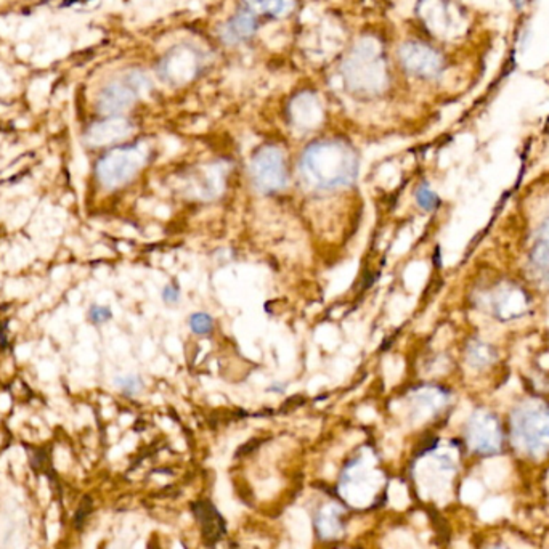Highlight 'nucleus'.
Here are the masks:
<instances>
[{
    "label": "nucleus",
    "instance_id": "nucleus-6",
    "mask_svg": "<svg viewBox=\"0 0 549 549\" xmlns=\"http://www.w3.org/2000/svg\"><path fill=\"white\" fill-rule=\"evenodd\" d=\"M148 89L150 83L147 76L139 71H132L123 79L113 81L101 89L97 100V108L105 116H119L132 107L140 93Z\"/></svg>",
    "mask_w": 549,
    "mask_h": 549
},
{
    "label": "nucleus",
    "instance_id": "nucleus-18",
    "mask_svg": "<svg viewBox=\"0 0 549 549\" xmlns=\"http://www.w3.org/2000/svg\"><path fill=\"white\" fill-rule=\"evenodd\" d=\"M115 384H116L119 391L123 392L124 395H129V397L139 395L143 389L142 378L137 375L117 376Z\"/></svg>",
    "mask_w": 549,
    "mask_h": 549
},
{
    "label": "nucleus",
    "instance_id": "nucleus-1",
    "mask_svg": "<svg viewBox=\"0 0 549 549\" xmlns=\"http://www.w3.org/2000/svg\"><path fill=\"white\" fill-rule=\"evenodd\" d=\"M302 182L315 192H336L357 180L358 155L342 140L310 143L299 161Z\"/></svg>",
    "mask_w": 549,
    "mask_h": 549
},
{
    "label": "nucleus",
    "instance_id": "nucleus-10",
    "mask_svg": "<svg viewBox=\"0 0 549 549\" xmlns=\"http://www.w3.org/2000/svg\"><path fill=\"white\" fill-rule=\"evenodd\" d=\"M132 132V124L121 116H111L100 123L91 125L85 140L92 147H107L119 142Z\"/></svg>",
    "mask_w": 549,
    "mask_h": 549
},
{
    "label": "nucleus",
    "instance_id": "nucleus-20",
    "mask_svg": "<svg viewBox=\"0 0 549 549\" xmlns=\"http://www.w3.org/2000/svg\"><path fill=\"white\" fill-rule=\"evenodd\" d=\"M89 318L93 325H103L113 318V312L107 306H92L89 310Z\"/></svg>",
    "mask_w": 549,
    "mask_h": 549
},
{
    "label": "nucleus",
    "instance_id": "nucleus-21",
    "mask_svg": "<svg viewBox=\"0 0 549 549\" xmlns=\"http://www.w3.org/2000/svg\"><path fill=\"white\" fill-rule=\"evenodd\" d=\"M161 296H163V300L166 302L167 306H177L179 300H180V290H179L177 284H166Z\"/></svg>",
    "mask_w": 549,
    "mask_h": 549
},
{
    "label": "nucleus",
    "instance_id": "nucleus-9",
    "mask_svg": "<svg viewBox=\"0 0 549 549\" xmlns=\"http://www.w3.org/2000/svg\"><path fill=\"white\" fill-rule=\"evenodd\" d=\"M466 434L469 447L477 453L490 455L501 449V442H503L501 427H499L498 419L489 411L474 413L469 419Z\"/></svg>",
    "mask_w": 549,
    "mask_h": 549
},
{
    "label": "nucleus",
    "instance_id": "nucleus-13",
    "mask_svg": "<svg viewBox=\"0 0 549 549\" xmlns=\"http://www.w3.org/2000/svg\"><path fill=\"white\" fill-rule=\"evenodd\" d=\"M532 262L540 272L549 274V220L538 232L532 250Z\"/></svg>",
    "mask_w": 549,
    "mask_h": 549
},
{
    "label": "nucleus",
    "instance_id": "nucleus-15",
    "mask_svg": "<svg viewBox=\"0 0 549 549\" xmlns=\"http://www.w3.org/2000/svg\"><path fill=\"white\" fill-rule=\"evenodd\" d=\"M251 10L272 17H280L291 9L294 0H246Z\"/></svg>",
    "mask_w": 549,
    "mask_h": 549
},
{
    "label": "nucleus",
    "instance_id": "nucleus-22",
    "mask_svg": "<svg viewBox=\"0 0 549 549\" xmlns=\"http://www.w3.org/2000/svg\"><path fill=\"white\" fill-rule=\"evenodd\" d=\"M490 549H505V548H499V546H495V548H490Z\"/></svg>",
    "mask_w": 549,
    "mask_h": 549
},
{
    "label": "nucleus",
    "instance_id": "nucleus-17",
    "mask_svg": "<svg viewBox=\"0 0 549 549\" xmlns=\"http://www.w3.org/2000/svg\"><path fill=\"white\" fill-rule=\"evenodd\" d=\"M188 326L196 336H208L214 330V318L206 312H196L190 316Z\"/></svg>",
    "mask_w": 549,
    "mask_h": 549
},
{
    "label": "nucleus",
    "instance_id": "nucleus-11",
    "mask_svg": "<svg viewBox=\"0 0 549 549\" xmlns=\"http://www.w3.org/2000/svg\"><path fill=\"white\" fill-rule=\"evenodd\" d=\"M256 29H258V17H256L254 10H240L238 13H235L234 17L225 23L220 37L225 44L235 45V44L248 41L250 37L254 36Z\"/></svg>",
    "mask_w": 549,
    "mask_h": 549
},
{
    "label": "nucleus",
    "instance_id": "nucleus-5",
    "mask_svg": "<svg viewBox=\"0 0 549 549\" xmlns=\"http://www.w3.org/2000/svg\"><path fill=\"white\" fill-rule=\"evenodd\" d=\"M251 180L262 195L280 193L288 183L286 159L283 151L274 145H267L252 156L250 166Z\"/></svg>",
    "mask_w": 549,
    "mask_h": 549
},
{
    "label": "nucleus",
    "instance_id": "nucleus-12",
    "mask_svg": "<svg viewBox=\"0 0 549 549\" xmlns=\"http://www.w3.org/2000/svg\"><path fill=\"white\" fill-rule=\"evenodd\" d=\"M291 117L294 124L302 129H312L322 121V107L312 93H302L292 101Z\"/></svg>",
    "mask_w": 549,
    "mask_h": 549
},
{
    "label": "nucleus",
    "instance_id": "nucleus-14",
    "mask_svg": "<svg viewBox=\"0 0 549 549\" xmlns=\"http://www.w3.org/2000/svg\"><path fill=\"white\" fill-rule=\"evenodd\" d=\"M339 514H341V509L338 508V506H334V505L326 506V508L320 513L318 521H316V525H318V530L322 533V537H325V538H333V537L341 533V524H339V519H338Z\"/></svg>",
    "mask_w": 549,
    "mask_h": 549
},
{
    "label": "nucleus",
    "instance_id": "nucleus-7",
    "mask_svg": "<svg viewBox=\"0 0 549 549\" xmlns=\"http://www.w3.org/2000/svg\"><path fill=\"white\" fill-rule=\"evenodd\" d=\"M399 59L407 73L423 79H434L443 71L441 53L423 42H405L400 45Z\"/></svg>",
    "mask_w": 549,
    "mask_h": 549
},
{
    "label": "nucleus",
    "instance_id": "nucleus-2",
    "mask_svg": "<svg viewBox=\"0 0 549 549\" xmlns=\"http://www.w3.org/2000/svg\"><path fill=\"white\" fill-rule=\"evenodd\" d=\"M342 76L350 91L375 95L386 85V61L379 44L375 41L358 42L342 65Z\"/></svg>",
    "mask_w": 549,
    "mask_h": 549
},
{
    "label": "nucleus",
    "instance_id": "nucleus-19",
    "mask_svg": "<svg viewBox=\"0 0 549 549\" xmlns=\"http://www.w3.org/2000/svg\"><path fill=\"white\" fill-rule=\"evenodd\" d=\"M491 358H493V352L485 344H475L473 349L469 350V362L473 363V366H485L490 363Z\"/></svg>",
    "mask_w": 549,
    "mask_h": 549
},
{
    "label": "nucleus",
    "instance_id": "nucleus-3",
    "mask_svg": "<svg viewBox=\"0 0 549 549\" xmlns=\"http://www.w3.org/2000/svg\"><path fill=\"white\" fill-rule=\"evenodd\" d=\"M513 441L517 449L530 457L549 451V408L529 403L517 408L511 419Z\"/></svg>",
    "mask_w": 549,
    "mask_h": 549
},
{
    "label": "nucleus",
    "instance_id": "nucleus-8",
    "mask_svg": "<svg viewBox=\"0 0 549 549\" xmlns=\"http://www.w3.org/2000/svg\"><path fill=\"white\" fill-rule=\"evenodd\" d=\"M201 59L198 52L180 45L175 47L174 51L169 52L163 61L159 63V75L169 84L182 85V84L192 81L195 76L200 71Z\"/></svg>",
    "mask_w": 549,
    "mask_h": 549
},
{
    "label": "nucleus",
    "instance_id": "nucleus-4",
    "mask_svg": "<svg viewBox=\"0 0 549 549\" xmlns=\"http://www.w3.org/2000/svg\"><path fill=\"white\" fill-rule=\"evenodd\" d=\"M145 163L147 151L140 145L117 147L99 161L97 177L107 188H117L131 182Z\"/></svg>",
    "mask_w": 549,
    "mask_h": 549
},
{
    "label": "nucleus",
    "instance_id": "nucleus-16",
    "mask_svg": "<svg viewBox=\"0 0 549 549\" xmlns=\"http://www.w3.org/2000/svg\"><path fill=\"white\" fill-rule=\"evenodd\" d=\"M415 198H417L418 206L425 211H435V209L441 206V198L439 195L434 192L433 188L423 183L418 187L417 193H415Z\"/></svg>",
    "mask_w": 549,
    "mask_h": 549
}]
</instances>
